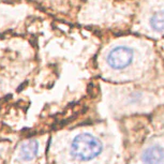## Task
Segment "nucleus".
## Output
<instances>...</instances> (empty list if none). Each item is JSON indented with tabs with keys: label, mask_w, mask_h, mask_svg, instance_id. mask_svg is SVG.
<instances>
[{
	"label": "nucleus",
	"mask_w": 164,
	"mask_h": 164,
	"mask_svg": "<svg viewBox=\"0 0 164 164\" xmlns=\"http://www.w3.org/2000/svg\"><path fill=\"white\" fill-rule=\"evenodd\" d=\"M103 149L99 138L89 133L77 135L71 144V155L82 161H89L97 158Z\"/></svg>",
	"instance_id": "1"
},
{
	"label": "nucleus",
	"mask_w": 164,
	"mask_h": 164,
	"mask_svg": "<svg viewBox=\"0 0 164 164\" xmlns=\"http://www.w3.org/2000/svg\"><path fill=\"white\" fill-rule=\"evenodd\" d=\"M150 27L157 32H164V11L156 12L151 16Z\"/></svg>",
	"instance_id": "5"
},
{
	"label": "nucleus",
	"mask_w": 164,
	"mask_h": 164,
	"mask_svg": "<svg viewBox=\"0 0 164 164\" xmlns=\"http://www.w3.org/2000/svg\"><path fill=\"white\" fill-rule=\"evenodd\" d=\"M144 164H164V148L160 145L148 147L142 155Z\"/></svg>",
	"instance_id": "3"
},
{
	"label": "nucleus",
	"mask_w": 164,
	"mask_h": 164,
	"mask_svg": "<svg viewBox=\"0 0 164 164\" xmlns=\"http://www.w3.org/2000/svg\"><path fill=\"white\" fill-rule=\"evenodd\" d=\"M133 51L128 46H117L107 55V64L115 70L127 68L133 60Z\"/></svg>",
	"instance_id": "2"
},
{
	"label": "nucleus",
	"mask_w": 164,
	"mask_h": 164,
	"mask_svg": "<svg viewBox=\"0 0 164 164\" xmlns=\"http://www.w3.org/2000/svg\"><path fill=\"white\" fill-rule=\"evenodd\" d=\"M39 151V143L35 139H28L24 142L19 148V158L25 161L32 160Z\"/></svg>",
	"instance_id": "4"
}]
</instances>
